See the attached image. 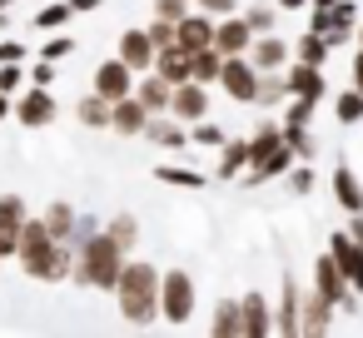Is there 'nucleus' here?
<instances>
[{
	"label": "nucleus",
	"mask_w": 363,
	"mask_h": 338,
	"mask_svg": "<svg viewBox=\"0 0 363 338\" xmlns=\"http://www.w3.org/2000/svg\"><path fill=\"white\" fill-rule=\"evenodd\" d=\"M16 264H21L30 278H40V283H65V278L75 274V244H60L45 219H26Z\"/></svg>",
	"instance_id": "obj_1"
},
{
	"label": "nucleus",
	"mask_w": 363,
	"mask_h": 338,
	"mask_svg": "<svg viewBox=\"0 0 363 338\" xmlns=\"http://www.w3.org/2000/svg\"><path fill=\"white\" fill-rule=\"evenodd\" d=\"M125 264H130V254H125V249L115 244V234L100 224V229H90V234L75 239V274H70V283H80V288H100V293H115Z\"/></svg>",
	"instance_id": "obj_2"
},
{
	"label": "nucleus",
	"mask_w": 363,
	"mask_h": 338,
	"mask_svg": "<svg viewBox=\"0 0 363 338\" xmlns=\"http://www.w3.org/2000/svg\"><path fill=\"white\" fill-rule=\"evenodd\" d=\"M160 288H164V269L145 264V259H130L120 283H115V303H120V318L130 328H150L160 318Z\"/></svg>",
	"instance_id": "obj_3"
},
{
	"label": "nucleus",
	"mask_w": 363,
	"mask_h": 338,
	"mask_svg": "<svg viewBox=\"0 0 363 338\" xmlns=\"http://www.w3.org/2000/svg\"><path fill=\"white\" fill-rule=\"evenodd\" d=\"M160 318L169 328H189V318H194V278H189V269H164Z\"/></svg>",
	"instance_id": "obj_4"
},
{
	"label": "nucleus",
	"mask_w": 363,
	"mask_h": 338,
	"mask_svg": "<svg viewBox=\"0 0 363 338\" xmlns=\"http://www.w3.org/2000/svg\"><path fill=\"white\" fill-rule=\"evenodd\" d=\"M259 65L249 60V55H224V75H219V85H224V95L234 100V105H254L259 100Z\"/></svg>",
	"instance_id": "obj_5"
},
{
	"label": "nucleus",
	"mask_w": 363,
	"mask_h": 338,
	"mask_svg": "<svg viewBox=\"0 0 363 338\" xmlns=\"http://www.w3.org/2000/svg\"><path fill=\"white\" fill-rule=\"evenodd\" d=\"M308 283H313L318 293H328V298H333L338 308H353V303H358V288H353V283L343 278V269H338V259H333L328 249H323V254L313 259V278H308Z\"/></svg>",
	"instance_id": "obj_6"
},
{
	"label": "nucleus",
	"mask_w": 363,
	"mask_h": 338,
	"mask_svg": "<svg viewBox=\"0 0 363 338\" xmlns=\"http://www.w3.org/2000/svg\"><path fill=\"white\" fill-rule=\"evenodd\" d=\"M55 95L45 90V85H26L21 95H16V120L26 125V130H45V125H55Z\"/></svg>",
	"instance_id": "obj_7"
},
{
	"label": "nucleus",
	"mask_w": 363,
	"mask_h": 338,
	"mask_svg": "<svg viewBox=\"0 0 363 338\" xmlns=\"http://www.w3.org/2000/svg\"><path fill=\"white\" fill-rule=\"evenodd\" d=\"M274 333H284V338L303 333V288H298L294 274H284V288H279V303H274Z\"/></svg>",
	"instance_id": "obj_8"
},
{
	"label": "nucleus",
	"mask_w": 363,
	"mask_h": 338,
	"mask_svg": "<svg viewBox=\"0 0 363 338\" xmlns=\"http://www.w3.org/2000/svg\"><path fill=\"white\" fill-rule=\"evenodd\" d=\"M135 75H145V70H155V60H160V45H155V35L150 30H140V26H130V30H120V50H115Z\"/></svg>",
	"instance_id": "obj_9"
},
{
	"label": "nucleus",
	"mask_w": 363,
	"mask_h": 338,
	"mask_svg": "<svg viewBox=\"0 0 363 338\" xmlns=\"http://www.w3.org/2000/svg\"><path fill=\"white\" fill-rule=\"evenodd\" d=\"M135 85H140V75H135L120 55L95 65V90H100L105 100H125V95H135Z\"/></svg>",
	"instance_id": "obj_10"
},
{
	"label": "nucleus",
	"mask_w": 363,
	"mask_h": 338,
	"mask_svg": "<svg viewBox=\"0 0 363 338\" xmlns=\"http://www.w3.org/2000/svg\"><path fill=\"white\" fill-rule=\"evenodd\" d=\"M328 254L338 259L343 278H348V283H353V288L363 293V244H358V239H353L348 229H333V234H328Z\"/></svg>",
	"instance_id": "obj_11"
},
{
	"label": "nucleus",
	"mask_w": 363,
	"mask_h": 338,
	"mask_svg": "<svg viewBox=\"0 0 363 338\" xmlns=\"http://www.w3.org/2000/svg\"><path fill=\"white\" fill-rule=\"evenodd\" d=\"M26 199L21 194H0V254L6 259H16V249H21V229H26Z\"/></svg>",
	"instance_id": "obj_12"
},
{
	"label": "nucleus",
	"mask_w": 363,
	"mask_h": 338,
	"mask_svg": "<svg viewBox=\"0 0 363 338\" xmlns=\"http://www.w3.org/2000/svg\"><path fill=\"white\" fill-rule=\"evenodd\" d=\"M214 30H219V16H209V11L194 6V11L179 21V40H174V45L189 50V55H194V50H209V45H214Z\"/></svg>",
	"instance_id": "obj_13"
},
{
	"label": "nucleus",
	"mask_w": 363,
	"mask_h": 338,
	"mask_svg": "<svg viewBox=\"0 0 363 338\" xmlns=\"http://www.w3.org/2000/svg\"><path fill=\"white\" fill-rule=\"evenodd\" d=\"M169 115H174V120H184V125H199V120L209 115V85H199V80H184V85H174Z\"/></svg>",
	"instance_id": "obj_14"
},
{
	"label": "nucleus",
	"mask_w": 363,
	"mask_h": 338,
	"mask_svg": "<svg viewBox=\"0 0 363 338\" xmlns=\"http://www.w3.org/2000/svg\"><path fill=\"white\" fill-rule=\"evenodd\" d=\"M333 318H338V303L308 283L303 288V333L308 338H323V333H333Z\"/></svg>",
	"instance_id": "obj_15"
},
{
	"label": "nucleus",
	"mask_w": 363,
	"mask_h": 338,
	"mask_svg": "<svg viewBox=\"0 0 363 338\" xmlns=\"http://www.w3.org/2000/svg\"><path fill=\"white\" fill-rule=\"evenodd\" d=\"M259 35H254V26L244 21V11H234V16H224L219 21V30H214V45L224 50V55H249V45H254Z\"/></svg>",
	"instance_id": "obj_16"
},
{
	"label": "nucleus",
	"mask_w": 363,
	"mask_h": 338,
	"mask_svg": "<svg viewBox=\"0 0 363 338\" xmlns=\"http://www.w3.org/2000/svg\"><path fill=\"white\" fill-rule=\"evenodd\" d=\"M145 125H150V110H145V100H140V95H125V100H115L110 130H115L120 140H140V135H145Z\"/></svg>",
	"instance_id": "obj_17"
},
{
	"label": "nucleus",
	"mask_w": 363,
	"mask_h": 338,
	"mask_svg": "<svg viewBox=\"0 0 363 338\" xmlns=\"http://www.w3.org/2000/svg\"><path fill=\"white\" fill-rule=\"evenodd\" d=\"M289 90L303 95V100H323L328 95V80H323V65H308V60H289Z\"/></svg>",
	"instance_id": "obj_18"
},
{
	"label": "nucleus",
	"mask_w": 363,
	"mask_h": 338,
	"mask_svg": "<svg viewBox=\"0 0 363 338\" xmlns=\"http://www.w3.org/2000/svg\"><path fill=\"white\" fill-rule=\"evenodd\" d=\"M145 140H150V145H160V150H184V145H189V125H184V120H174V115H150Z\"/></svg>",
	"instance_id": "obj_19"
},
{
	"label": "nucleus",
	"mask_w": 363,
	"mask_h": 338,
	"mask_svg": "<svg viewBox=\"0 0 363 338\" xmlns=\"http://www.w3.org/2000/svg\"><path fill=\"white\" fill-rule=\"evenodd\" d=\"M239 308H244V338H269L274 333V303L264 293H244Z\"/></svg>",
	"instance_id": "obj_20"
},
{
	"label": "nucleus",
	"mask_w": 363,
	"mask_h": 338,
	"mask_svg": "<svg viewBox=\"0 0 363 338\" xmlns=\"http://www.w3.org/2000/svg\"><path fill=\"white\" fill-rule=\"evenodd\" d=\"M328 189H333V199H338V209H348V214H363V179L338 159L333 164V179H328Z\"/></svg>",
	"instance_id": "obj_21"
},
{
	"label": "nucleus",
	"mask_w": 363,
	"mask_h": 338,
	"mask_svg": "<svg viewBox=\"0 0 363 338\" xmlns=\"http://www.w3.org/2000/svg\"><path fill=\"white\" fill-rule=\"evenodd\" d=\"M249 60H254L259 70H284V65L294 60V45H289V40H279V35L269 30V35H259V40L249 45Z\"/></svg>",
	"instance_id": "obj_22"
},
{
	"label": "nucleus",
	"mask_w": 363,
	"mask_h": 338,
	"mask_svg": "<svg viewBox=\"0 0 363 338\" xmlns=\"http://www.w3.org/2000/svg\"><path fill=\"white\" fill-rule=\"evenodd\" d=\"M135 95L145 100V110L150 115H169V100H174V85L160 75V70H145L140 75V85H135Z\"/></svg>",
	"instance_id": "obj_23"
},
{
	"label": "nucleus",
	"mask_w": 363,
	"mask_h": 338,
	"mask_svg": "<svg viewBox=\"0 0 363 338\" xmlns=\"http://www.w3.org/2000/svg\"><path fill=\"white\" fill-rule=\"evenodd\" d=\"M209 333L214 338H244V308H239V298H219L214 303V318H209Z\"/></svg>",
	"instance_id": "obj_24"
},
{
	"label": "nucleus",
	"mask_w": 363,
	"mask_h": 338,
	"mask_svg": "<svg viewBox=\"0 0 363 338\" xmlns=\"http://www.w3.org/2000/svg\"><path fill=\"white\" fill-rule=\"evenodd\" d=\"M289 95H294V90H289V70H264L254 105H259V110H279V105H289Z\"/></svg>",
	"instance_id": "obj_25"
},
{
	"label": "nucleus",
	"mask_w": 363,
	"mask_h": 338,
	"mask_svg": "<svg viewBox=\"0 0 363 338\" xmlns=\"http://www.w3.org/2000/svg\"><path fill=\"white\" fill-rule=\"evenodd\" d=\"M45 224H50V234L60 239V244H75V229H80V214H75V204L70 199H55L45 214H40Z\"/></svg>",
	"instance_id": "obj_26"
},
{
	"label": "nucleus",
	"mask_w": 363,
	"mask_h": 338,
	"mask_svg": "<svg viewBox=\"0 0 363 338\" xmlns=\"http://www.w3.org/2000/svg\"><path fill=\"white\" fill-rule=\"evenodd\" d=\"M110 115H115V100H105L100 90H90V95L75 105V120L90 125V130H110Z\"/></svg>",
	"instance_id": "obj_27"
},
{
	"label": "nucleus",
	"mask_w": 363,
	"mask_h": 338,
	"mask_svg": "<svg viewBox=\"0 0 363 338\" xmlns=\"http://www.w3.org/2000/svg\"><path fill=\"white\" fill-rule=\"evenodd\" d=\"M249 159H254V150H249V140H224V150H219V179H239L244 169H249Z\"/></svg>",
	"instance_id": "obj_28"
},
{
	"label": "nucleus",
	"mask_w": 363,
	"mask_h": 338,
	"mask_svg": "<svg viewBox=\"0 0 363 338\" xmlns=\"http://www.w3.org/2000/svg\"><path fill=\"white\" fill-rule=\"evenodd\" d=\"M189 75H194L199 85H219V75H224V50H219V45L194 50V55H189Z\"/></svg>",
	"instance_id": "obj_29"
},
{
	"label": "nucleus",
	"mask_w": 363,
	"mask_h": 338,
	"mask_svg": "<svg viewBox=\"0 0 363 338\" xmlns=\"http://www.w3.org/2000/svg\"><path fill=\"white\" fill-rule=\"evenodd\" d=\"M155 70H160L169 85L194 80V75H189V50H179V45H164V50H160V60H155Z\"/></svg>",
	"instance_id": "obj_30"
},
{
	"label": "nucleus",
	"mask_w": 363,
	"mask_h": 338,
	"mask_svg": "<svg viewBox=\"0 0 363 338\" xmlns=\"http://www.w3.org/2000/svg\"><path fill=\"white\" fill-rule=\"evenodd\" d=\"M328 35H318V30H303L298 40H294V60H308V65H328Z\"/></svg>",
	"instance_id": "obj_31"
},
{
	"label": "nucleus",
	"mask_w": 363,
	"mask_h": 338,
	"mask_svg": "<svg viewBox=\"0 0 363 338\" xmlns=\"http://www.w3.org/2000/svg\"><path fill=\"white\" fill-rule=\"evenodd\" d=\"M155 179H164V184H174V189H204V184H209V174H199V169H179V164H160Z\"/></svg>",
	"instance_id": "obj_32"
},
{
	"label": "nucleus",
	"mask_w": 363,
	"mask_h": 338,
	"mask_svg": "<svg viewBox=\"0 0 363 338\" xmlns=\"http://www.w3.org/2000/svg\"><path fill=\"white\" fill-rule=\"evenodd\" d=\"M333 115H338V125H358L363 120V90L348 85L343 95H333Z\"/></svg>",
	"instance_id": "obj_33"
},
{
	"label": "nucleus",
	"mask_w": 363,
	"mask_h": 338,
	"mask_svg": "<svg viewBox=\"0 0 363 338\" xmlns=\"http://www.w3.org/2000/svg\"><path fill=\"white\" fill-rule=\"evenodd\" d=\"M105 229L115 234V244H120L125 254L140 244V219H135V214H110V224H105Z\"/></svg>",
	"instance_id": "obj_34"
},
{
	"label": "nucleus",
	"mask_w": 363,
	"mask_h": 338,
	"mask_svg": "<svg viewBox=\"0 0 363 338\" xmlns=\"http://www.w3.org/2000/svg\"><path fill=\"white\" fill-rule=\"evenodd\" d=\"M70 16H75V6H70V0H60V6H45V11L30 21V30H60V26H70Z\"/></svg>",
	"instance_id": "obj_35"
},
{
	"label": "nucleus",
	"mask_w": 363,
	"mask_h": 338,
	"mask_svg": "<svg viewBox=\"0 0 363 338\" xmlns=\"http://www.w3.org/2000/svg\"><path fill=\"white\" fill-rule=\"evenodd\" d=\"M26 85H30L26 60H6V65H0V90H6V95H21Z\"/></svg>",
	"instance_id": "obj_36"
},
{
	"label": "nucleus",
	"mask_w": 363,
	"mask_h": 338,
	"mask_svg": "<svg viewBox=\"0 0 363 338\" xmlns=\"http://www.w3.org/2000/svg\"><path fill=\"white\" fill-rule=\"evenodd\" d=\"M244 21L254 26V35H269V30H274V21H279V6L259 0V6H249V11H244Z\"/></svg>",
	"instance_id": "obj_37"
},
{
	"label": "nucleus",
	"mask_w": 363,
	"mask_h": 338,
	"mask_svg": "<svg viewBox=\"0 0 363 338\" xmlns=\"http://www.w3.org/2000/svg\"><path fill=\"white\" fill-rule=\"evenodd\" d=\"M284 140L294 145V154H298V159H313V154H318V150H313V130H308V125H284Z\"/></svg>",
	"instance_id": "obj_38"
},
{
	"label": "nucleus",
	"mask_w": 363,
	"mask_h": 338,
	"mask_svg": "<svg viewBox=\"0 0 363 338\" xmlns=\"http://www.w3.org/2000/svg\"><path fill=\"white\" fill-rule=\"evenodd\" d=\"M224 130L219 125H209V120H199V125H189V145H209V150H224Z\"/></svg>",
	"instance_id": "obj_39"
},
{
	"label": "nucleus",
	"mask_w": 363,
	"mask_h": 338,
	"mask_svg": "<svg viewBox=\"0 0 363 338\" xmlns=\"http://www.w3.org/2000/svg\"><path fill=\"white\" fill-rule=\"evenodd\" d=\"M70 55H75V35H50V40L40 45V60H55V65H60V60H70Z\"/></svg>",
	"instance_id": "obj_40"
},
{
	"label": "nucleus",
	"mask_w": 363,
	"mask_h": 338,
	"mask_svg": "<svg viewBox=\"0 0 363 338\" xmlns=\"http://www.w3.org/2000/svg\"><path fill=\"white\" fill-rule=\"evenodd\" d=\"M313 110H318V100L289 95V115H284V125H308V120H313Z\"/></svg>",
	"instance_id": "obj_41"
},
{
	"label": "nucleus",
	"mask_w": 363,
	"mask_h": 338,
	"mask_svg": "<svg viewBox=\"0 0 363 338\" xmlns=\"http://www.w3.org/2000/svg\"><path fill=\"white\" fill-rule=\"evenodd\" d=\"M289 189H294V194H308V189H313V159H303V164L289 169Z\"/></svg>",
	"instance_id": "obj_42"
},
{
	"label": "nucleus",
	"mask_w": 363,
	"mask_h": 338,
	"mask_svg": "<svg viewBox=\"0 0 363 338\" xmlns=\"http://www.w3.org/2000/svg\"><path fill=\"white\" fill-rule=\"evenodd\" d=\"M150 35H155V45L164 50V45H174V40H179V26H174V21H160V16H155V21H150Z\"/></svg>",
	"instance_id": "obj_43"
},
{
	"label": "nucleus",
	"mask_w": 363,
	"mask_h": 338,
	"mask_svg": "<svg viewBox=\"0 0 363 338\" xmlns=\"http://www.w3.org/2000/svg\"><path fill=\"white\" fill-rule=\"evenodd\" d=\"M155 16H160V21H174V26H179V21L189 16V0H155Z\"/></svg>",
	"instance_id": "obj_44"
},
{
	"label": "nucleus",
	"mask_w": 363,
	"mask_h": 338,
	"mask_svg": "<svg viewBox=\"0 0 363 338\" xmlns=\"http://www.w3.org/2000/svg\"><path fill=\"white\" fill-rule=\"evenodd\" d=\"M55 75H60V70H55V60H35V70H30V85H45V90H50V85H55Z\"/></svg>",
	"instance_id": "obj_45"
},
{
	"label": "nucleus",
	"mask_w": 363,
	"mask_h": 338,
	"mask_svg": "<svg viewBox=\"0 0 363 338\" xmlns=\"http://www.w3.org/2000/svg\"><path fill=\"white\" fill-rule=\"evenodd\" d=\"M194 6H199V11H209V16H219V21H224V16H234V11H239V0H194Z\"/></svg>",
	"instance_id": "obj_46"
},
{
	"label": "nucleus",
	"mask_w": 363,
	"mask_h": 338,
	"mask_svg": "<svg viewBox=\"0 0 363 338\" xmlns=\"http://www.w3.org/2000/svg\"><path fill=\"white\" fill-rule=\"evenodd\" d=\"M30 50L21 45V40H0V65H6V60H26Z\"/></svg>",
	"instance_id": "obj_47"
},
{
	"label": "nucleus",
	"mask_w": 363,
	"mask_h": 338,
	"mask_svg": "<svg viewBox=\"0 0 363 338\" xmlns=\"http://www.w3.org/2000/svg\"><path fill=\"white\" fill-rule=\"evenodd\" d=\"M11 115H16V95L0 90V120H11Z\"/></svg>",
	"instance_id": "obj_48"
},
{
	"label": "nucleus",
	"mask_w": 363,
	"mask_h": 338,
	"mask_svg": "<svg viewBox=\"0 0 363 338\" xmlns=\"http://www.w3.org/2000/svg\"><path fill=\"white\" fill-rule=\"evenodd\" d=\"M348 234H353V239L363 244V214H348Z\"/></svg>",
	"instance_id": "obj_49"
},
{
	"label": "nucleus",
	"mask_w": 363,
	"mask_h": 338,
	"mask_svg": "<svg viewBox=\"0 0 363 338\" xmlns=\"http://www.w3.org/2000/svg\"><path fill=\"white\" fill-rule=\"evenodd\" d=\"M353 85L363 90V50H353Z\"/></svg>",
	"instance_id": "obj_50"
},
{
	"label": "nucleus",
	"mask_w": 363,
	"mask_h": 338,
	"mask_svg": "<svg viewBox=\"0 0 363 338\" xmlns=\"http://www.w3.org/2000/svg\"><path fill=\"white\" fill-rule=\"evenodd\" d=\"M75 6V16H90V11H100V0H70Z\"/></svg>",
	"instance_id": "obj_51"
},
{
	"label": "nucleus",
	"mask_w": 363,
	"mask_h": 338,
	"mask_svg": "<svg viewBox=\"0 0 363 338\" xmlns=\"http://www.w3.org/2000/svg\"><path fill=\"white\" fill-rule=\"evenodd\" d=\"M274 6H279V11H303L308 0H274Z\"/></svg>",
	"instance_id": "obj_52"
},
{
	"label": "nucleus",
	"mask_w": 363,
	"mask_h": 338,
	"mask_svg": "<svg viewBox=\"0 0 363 338\" xmlns=\"http://www.w3.org/2000/svg\"><path fill=\"white\" fill-rule=\"evenodd\" d=\"M338 0H308V11H333Z\"/></svg>",
	"instance_id": "obj_53"
},
{
	"label": "nucleus",
	"mask_w": 363,
	"mask_h": 338,
	"mask_svg": "<svg viewBox=\"0 0 363 338\" xmlns=\"http://www.w3.org/2000/svg\"><path fill=\"white\" fill-rule=\"evenodd\" d=\"M358 50H363V26H358Z\"/></svg>",
	"instance_id": "obj_54"
},
{
	"label": "nucleus",
	"mask_w": 363,
	"mask_h": 338,
	"mask_svg": "<svg viewBox=\"0 0 363 338\" xmlns=\"http://www.w3.org/2000/svg\"><path fill=\"white\" fill-rule=\"evenodd\" d=\"M6 6H16V0H0V11H6Z\"/></svg>",
	"instance_id": "obj_55"
},
{
	"label": "nucleus",
	"mask_w": 363,
	"mask_h": 338,
	"mask_svg": "<svg viewBox=\"0 0 363 338\" xmlns=\"http://www.w3.org/2000/svg\"><path fill=\"white\" fill-rule=\"evenodd\" d=\"M0 264H6V254H0Z\"/></svg>",
	"instance_id": "obj_56"
}]
</instances>
